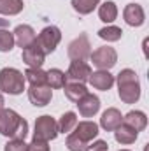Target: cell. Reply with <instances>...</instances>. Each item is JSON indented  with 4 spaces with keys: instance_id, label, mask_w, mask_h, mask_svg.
Wrapping results in <instances>:
<instances>
[{
    "instance_id": "obj_21",
    "label": "cell",
    "mask_w": 149,
    "mask_h": 151,
    "mask_svg": "<svg viewBox=\"0 0 149 151\" xmlns=\"http://www.w3.org/2000/svg\"><path fill=\"white\" fill-rule=\"evenodd\" d=\"M98 18L104 21V23H112L116 18H117V7L112 0L104 2L100 7H98Z\"/></svg>"
},
{
    "instance_id": "obj_2",
    "label": "cell",
    "mask_w": 149,
    "mask_h": 151,
    "mask_svg": "<svg viewBox=\"0 0 149 151\" xmlns=\"http://www.w3.org/2000/svg\"><path fill=\"white\" fill-rule=\"evenodd\" d=\"M117 95L121 99V102L125 104H135L140 99V83H139V76L132 69H123L117 77Z\"/></svg>"
},
{
    "instance_id": "obj_7",
    "label": "cell",
    "mask_w": 149,
    "mask_h": 151,
    "mask_svg": "<svg viewBox=\"0 0 149 151\" xmlns=\"http://www.w3.org/2000/svg\"><path fill=\"white\" fill-rule=\"evenodd\" d=\"M67 53H69L70 60H86V58H90V55H91V44H90L88 35L81 34L79 37H75L69 44Z\"/></svg>"
},
{
    "instance_id": "obj_9",
    "label": "cell",
    "mask_w": 149,
    "mask_h": 151,
    "mask_svg": "<svg viewBox=\"0 0 149 151\" xmlns=\"http://www.w3.org/2000/svg\"><path fill=\"white\" fill-rule=\"evenodd\" d=\"M28 99L35 107H44L51 102L53 99V90L47 84H39V86H30L28 88Z\"/></svg>"
},
{
    "instance_id": "obj_28",
    "label": "cell",
    "mask_w": 149,
    "mask_h": 151,
    "mask_svg": "<svg viewBox=\"0 0 149 151\" xmlns=\"http://www.w3.org/2000/svg\"><path fill=\"white\" fill-rule=\"evenodd\" d=\"M65 146H67V150H69V151H84L88 144H84V142H82L81 139H77L74 134H69V137H67V142H65Z\"/></svg>"
},
{
    "instance_id": "obj_22",
    "label": "cell",
    "mask_w": 149,
    "mask_h": 151,
    "mask_svg": "<svg viewBox=\"0 0 149 151\" xmlns=\"http://www.w3.org/2000/svg\"><path fill=\"white\" fill-rule=\"evenodd\" d=\"M23 7H25L23 0H0V14H5V16L19 14Z\"/></svg>"
},
{
    "instance_id": "obj_8",
    "label": "cell",
    "mask_w": 149,
    "mask_h": 151,
    "mask_svg": "<svg viewBox=\"0 0 149 151\" xmlns=\"http://www.w3.org/2000/svg\"><path fill=\"white\" fill-rule=\"evenodd\" d=\"M67 81H75V83H86L91 76V67L84 60H72L67 70Z\"/></svg>"
},
{
    "instance_id": "obj_4",
    "label": "cell",
    "mask_w": 149,
    "mask_h": 151,
    "mask_svg": "<svg viewBox=\"0 0 149 151\" xmlns=\"http://www.w3.org/2000/svg\"><path fill=\"white\" fill-rule=\"evenodd\" d=\"M58 135V125L54 121V118H51L49 114L39 116L35 119V130H34V139L37 141H53Z\"/></svg>"
},
{
    "instance_id": "obj_11",
    "label": "cell",
    "mask_w": 149,
    "mask_h": 151,
    "mask_svg": "<svg viewBox=\"0 0 149 151\" xmlns=\"http://www.w3.org/2000/svg\"><path fill=\"white\" fill-rule=\"evenodd\" d=\"M21 58H23V62H25L28 67H32V69H40L42 63L46 62V53L37 46V42H34L32 46H28V47L23 49Z\"/></svg>"
},
{
    "instance_id": "obj_19",
    "label": "cell",
    "mask_w": 149,
    "mask_h": 151,
    "mask_svg": "<svg viewBox=\"0 0 149 151\" xmlns=\"http://www.w3.org/2000/svg\"><path fill=\"white\" fill-rule=\"evenodd\" d=\"M63 91L67 95V99H70L72 102H77L79 99H82L88 93V88L84 86V83H75V81H67L63 86Z\"/></svg>"
},
{
    "instance_id": "obj_24",
    "label": "cell",
    "mask_w": 149,
    "mask_h": 151,
    "mask_svg": "<svg viewBox=\"0 0 149 151\" xmlns=\"http://www.w3.org/2000/svg\"><path fill=\"white\" fill-rule=\"evenodd\" d=\"M25 81H28L30 86L46 84V72L42 69H32V67H28L27 72H25Z\"/></svg>"
},
{
    "instance_id": "obj_14",
    "label": "cell",
    "mask_w": 149,
    "mask_h": 151,
    "mask_svg": "<svg viewBox=\"0 0 149 151\" xmlns=\"http://www.w3.org/2000/svg\"><path fill=\"white\" fill-rule=\"evenodd\" d=\"M14 40H16V44L21 47V49H25V47H28V46H32L34 42H35V30L30 27V25H18L16 28H14Z\"/></svg>"
},
{
    "instance_id": "obj_34",
    "label": "cell",
    "mask_w": 149,
    "mask_h": 151,
    "mask_svg": "<svg viewBox=\"0 0 149 151\" xmlns=\"http://www.w3.org/2000/svg\"><path fill=\"white\" fill-rule=\"evenodd\" d=\"M119 151H130V150H119Z\"/></svg>"
},
{
    "instance_id": "obj_3",
    "label": "cell",
    "mask_w": 149,
    "mask_h": 151,
    "mask_svg": "<svg viewBox=\"0 0 149 151\" xmlns=\"http://www.w3.org/2000/svg\"><path fill=\"white\" fill-rule=\"evenodd\" d=\"M25 90V76L18 69L5 67L0 70V91L9 95H19Z\"/></svg>"
},
{
    "instance_id": "obj_27",
    "label": "cell",
    "mask_w": 149,
    "mask_h": 151,
    "mask_svg": "<svg viewBox=\"0 0 149 151\" xmlns=\"http://www.w3.org/2000/svg\"><path fill=\"white\" fill-rule=\"evenodd\" d=\"M14 34L5 30V28H0V51L2 53H7L14 47Z\"/></svg>"
},
{
    "instance_id": "obj_16",
    "label": "cell",
    "mask_w": 149,
    "mask_h": 151,
    "mask_svg": "<svg viewBox=\"0 0 149 151\" xmlns=\"http://www.w3.org/2000/svg\"><path fill=\"white\" fill-rule=\"evenodd\" d=\"M121 123H123V116L116 107H109L100 118V127L107 132H114Z\"/></svg>"
},
{
    "instance_id": "obj_25",
    "label": "cell",
    "mask_w": 149,
    "mask_h": 151,
    "mask_svg": "<svg viewBox=\"0 0 149 151\" xmlns=\"http://www.w3.org/2000/svg\"><path fill=\"white\" fill-rule=\"evenodd\" d=\"M100 4V0H72V7L75 12L86 16L90 12H93V9Z\"/></svg>"
},
{
    "instance_id": "obj_20",
    "label": "cell",
    "mask_w": 149,
    "mask_h": 151,
    "mask_svg": "<svg viewBox=\"0 0 149 151\" xmlns=\"http://www.w3.org/2000/svg\"><path fill=\"white\" fill-rule=\"evenodd\" d=\"M67 83V76L63 70L60 69H51L46 72V84L51 88V90H58V88H63Z\"/></svg>"
},
{
    "instance_id": "obj_17",
    "label": "cell",
    "mask_w": 149,
    "mask_h": 151,
    "mask_svg": "<svg viewBox=\"0 0 149 151\" xmlns=\"http://www.w3.org/2000/svg\"><path fill=\"white\" fill-rule=\"evenodd\" d=\"M123 123L132 127L135 132H142L148 127V116L142 111H130L126 116H123Z\"/></svg>"
},
{
    "instance_id": "obj_31",
    "label": "cell",
    "mask_w": 149,
    "mask_h": 151,
    "mask_svg": "<svg viewBox=\"0 0 149 151\" xmlns=\"http://www.w3.org/2000/svg\"><path fill=\"white\" fill-rule=\"evenodd\" d=\"M109 150V144L105 141H95L93 144H88L84 151H107Z\"/></svg>"
},
{
    "instance_id": "obj_12",
    "label": "cell",
    "mask_w": 149,
    "mask_h": 151,
    "mask_svg": "<svg viewBox=\"0 0 149 151\" xmlns=\"http://www.w3.org/2000/svg\"><path fill=\"white\" fill-rule=\"evenodd\" d=\"M74 128V135L77 139H81L84 144H90V141H93L98 135V125L95 121H79Z\"/></svg>"
},
{
    "instance_id": "obj_29",
    "label": "cell",
    "mask_w": 149,
    "mask_h": 151,
    "mask_svg": "<svg viewBox=\"0 0 149 151\" xmlns=\"http://www.w3.org/2000/svg\"><path fill=\"white\" fill-rule=\"evenodd\" d=\"M5 151H28V144L23 139H11L5 144Z\"/></svg>"
},
{
    "instance_id": "obj_30",
    "label": "cell",
    "mask_w": 149,
    "mask_h": 151,
    "mask_svg": "<svg viewBox=\"0 0 149 151\" xmlns=\"http://www.w3.org/2000/svg\"><path fill=\"white\" fill-rule=\"evenodd\" d=\"M28 151H49V146L46 141H37L32 139V142L28 144Z\"/></svg>"
},
{
    "instance_id": "obj_23",
    "label": "cell",
    "mask_w": 149,
    "mask_h": 151,
    "mask_svg": "<svg viewBox=\"0 0 149 151\" xmlns=\"http://www.w3.org/2000/svg\"><path fill=\"white\" fill-rule=\"evenodd\" d=\"M56 125H58V132H62V134H69V132H72L74 127L77 125V114L72 113V111L62 114V118H60V121H58Z\"/></svg>"
},
{
    "instance_id": "obj_10",
    "label": "cell",
    "mask_w": 149,
    "mask_h": 151,
    "mask_svg": "<svg viewBox=\"0 0 149 151\" xmlns=\"http://www.w3.org/2000/svg\"><path fill=\"white\" fill-rule=\"evenodd\" d=\"M75 104H77V109H79L81 116H84V118H91L100 111V99L90 91L82 99H79Z\"/></svg>"
},
{
    "instance_id": "obj_13",
    "label": "cell",
    "mask_w": 149,
    "mask_h": 151,
    "mask_svg": "<svg viewBox=\"0 0 149 151\" xmlns=\"http://www.w3.org/2000/svg\"><path fill=\"white\" fill-rule=\"evenodd\" d=\"M123 18L130 27H142L144 21H146L144 9L139 4H128L125 7V11H123Z\"/></svg>"
},
{
    "instance_id": "obj_32",
    "label": "cell",
    "mask_w": 149,
    "mask_h": 151,
    "mask_svg": "<svg viewBox=\"0 0 149 151\" xmlns=\"http://www.w3.org/2000/svg\"><path fill=\"white\" fill-rule=\"evenodd\" d=\"M9 25V19H4V18H0V28H5Z\"/></svg>"
},
{
    "instance_id": "obj_6",
    "label": "cell",
    "mask_w": 149,
    "mask_h": 151,
    "mask_svg": "<svg viewBox=\"0 0 149 151\" xmlns=\"http://www.w3.org/2000/svg\"><path fill=\"white\" fill-rule=\"evenodd\" d=\"M60 40H62V32H60V28L54 27V25L42 28V32H40L39 37L35 39L37 46L46 53V55H51V53L56 49V46L60 44Z\"/></svg>"
},
{
    "instance_id": "obj_26",
    "label": "cell",
    "mask_w": 149,
    "mask_h": 151,
    "mask_svg": "<svg viewBox=\"0 0 149 151\" xmlns=\"http://www.w3.org/2000/svg\"><path fill=\"white\" fill-rule=\"evenodd\" d=\"M123 35V30L119 28V27H105V28H100L98 30V37L104 39V40H107V42H116V40H119Z\"/></svg>"
},
{
    "instance_id": "obj_5",
    "label": "cell",
    "mask_w": 149,
    "mask_h": 151,
    "mask_svg": "<svg viewBox=\"0 0 149 151\" xmlns=\"http://www.w3.org/2000/svg\"><path fill=\"white\" fill-rule=\"evenodd\" d=\"M90 60L93 62V65L98 70H109L117 62V53L111 46H102V47H97L90 55Z\"/></svg>"
},
{
    "instance_id": "obj_33",
    "label": "cell",
    "mask_w": 149,
    "mask_h": 151,
    "mask_svg": "<svg viewBox=\"0 0 149 151\" xmlns=\"http://www.w3.org/2000/svg\"><path fill=\"white\" fill-rule=\"evenodd\" d=\"M4 104H5V102H4V97H2V93H0V111L4 109Z\"/></svg>"
},
{
    "instance_id": "obj_15",
    "label": "cell",
    "mask_w": 149,
    "mask_h": 151,
    "mask_svg": "<svg viewBox=\"0 0 149 151\" xmlns=\"http://www.w3.org/2000/svg\"><path fill=\"white\" fill-rule=\"evenodd\" d=\"M88 81H90V84L95 90L107 91V90H111L112 84H114V76L109 70H97V72H91Z\"/></svg>"
},
{
    "instance_id": "obj_1",
    "label": "cell",
    "mask_w": 149,
    "mask_h": 151,
    "mask_svg": "<svg viewBox=\"0 0 149 151\" xmlns=\"http://www.w3.org/2000/svg\"><path fill=\"white\" fill-rule=\"evenodd\" d=\"M0 134L11 139H23L28 134V121L12 109L0 111Z\"/></svg>"
},
{
    "instance_id": "obj_18",
    "label": "cell",
    "mask_w": 149,
    "mask_h": 151,
    "mask_svg": "<svg viewBox=\"0 0 149 151\" xmlns=\"http://www.w3.org/2000/svg\"><path fill=\"white\" fill-rule=\"evenodd\" d=\"M137 135L139 132H135L132 127H128L126 123H121L116 130H114V139L119 142V144H132L137 141Z\"/></svg>"
}]
</instances>
